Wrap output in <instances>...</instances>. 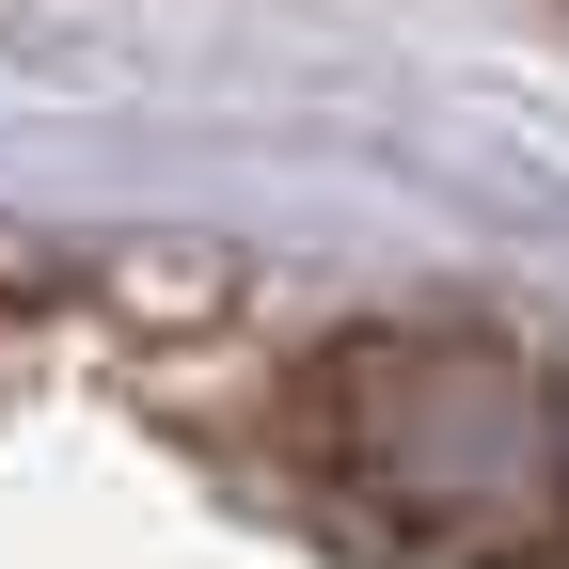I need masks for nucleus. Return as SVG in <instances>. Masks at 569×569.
I'll return each mask as SVG.
<instances>
[{
	"instance_id": "1",
	"label": "nucleus",
	"mask_w": 569,
	"mask_h": 569,
	"mask_svg": "<svg viewBox=\"0 0 569 569\" xmlns=\"http://www.w3.org/2000/svg\"><path fill=\"white\" fill-rule=\"evenodd\" d=\"M317 475L380 507L411 553L490 569L569 522V427L490 332H365L317 365Z\"/></svg>"
}]
</instances>
